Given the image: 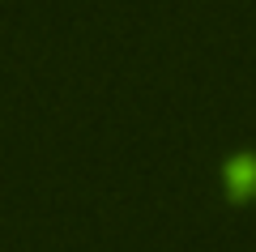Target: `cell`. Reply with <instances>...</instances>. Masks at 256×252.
Instances as JSON below:
<instances>
[{
  "mask_svg": "<svg viewBox=\"0 0 256 252\" xmlns=\"http://www.w3.org/2000/svg\"><path fill=\"white\" fill-rule=\"evenodd\" d=\"M222 175H226V197L230 201H252L256 197V158H252V154H235V158H226Z\"/></svg>",
  "mask_w": 256,
  "mask_h": 252,
  "instance_id": "1",
  "label": "cell"
}]
</instances>
